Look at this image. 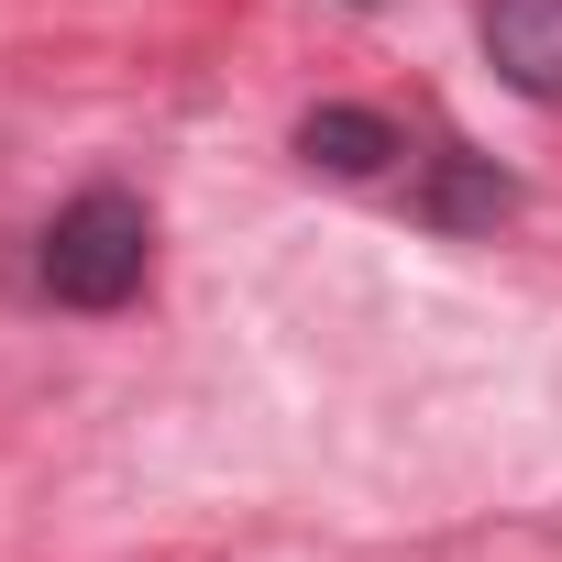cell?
Segmentation results:
<instances>
[{"instance_id":"3","label":"cell","mask_w":562,"mask_h":562,"mask_svg":"<svg viewBox=\"0 0 562 562\" xmlns=\"http://www.w3.org/2000/svg\"><path fill=\"white\" fill-rule=\"evenodd\" d=\"M299 155H310L321 177H386L397 133H386L375 111H310V122H299Z\"/></svg>"},{"instance_id":"4","label":"cell","mask_w":562,"mask_h":562,"mask_svg":"<svg viewBox=\"0 0 562 562\" xmlns=\"http://www.w3.org/2000/svg\"><path fill=\"white\" fill-rule=\"evenodd\" d=\"M507 210H518V188H507L496 166H474V155H441V166H430V221H441V232H496Z\"/></svg>"},{"instance_id":"2","label":"cell","mask_w":562,"mask_h":562,"mask_svg":"<svg viewBox=\"0 0 562 562\" xmlns=\"http://www.w3.org/2000/svg\"><path fill=\"white\" fill-rule=\"evenodd\" d=\"M485 56L518 100H562V0H485Z\"/></svg>"},{"instance_id":"1","label":"cell","mask_w":562,"mask_h":562,"mask_svg":"<svg viewBox=\"0 0 562 562\" xmlns=\"http://www.w3.org/2000/svg\"><path fill=\"white\" fill-rule=\"evenodd\" d=\"M144 265H155V221L122 188L67 199L45 221V254H34V276H45L56 310H122V299H144Z\"/></svg>"}]
</instances>
